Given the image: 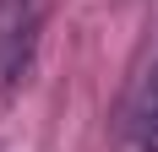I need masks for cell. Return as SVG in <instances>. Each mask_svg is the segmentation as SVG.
<instances>
[{
	"instance_id": "obj_2",
	"label": "cell",
	"mask_w": 158,
	"mask_h": 152,
	"mask_svg": "<svg viewBox=\"0 0 158 152\" xmlns=\"http://www.w3.org/2000/svg\"><path fill=\"white\" fill-rule=\"evenodd\" d=\"M120 152H158V76H142L120 114Z\"/></svg>"
},
{
	"instance_id": "obj_1",
	"label": "cell",
	"mask_w": 158,
	"mask_h": 152,
	"mask_svg": "<svg viewBox=\"0 0 158 152\" xmlns=\"http://www.w3.org/2000/svg\"><path fill=\"white\" fill-rule=\"evenodd\" d=\"M49 6L55 0H0V87H16L27 76Z\"/></svg>"
}]
</instances>
